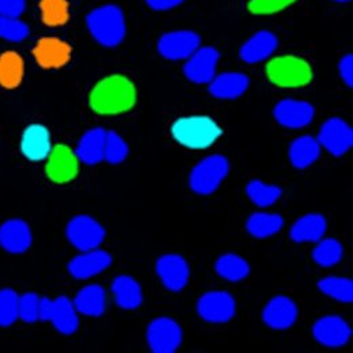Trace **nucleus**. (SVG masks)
Segmentation results:
<instances>
[{"instance_id": "9b49d317", "label": "nucleus", "mask_w": 353, "mask_h": 353, "mask_svg": "<svg viewBox=\"0 0 353 353\" xmlns=\"http://www.w3.org/2000/svg\"><path fill=\"white\" fill-rule=\"evenodd\" d=\"M236 305L234 298L224 291H212L204 294L199 303L197 311L200 316L212 323L228 322L235 315Z\"/></svg>"}, {"instance_id": "e433bc0d", "label": "nucleus", "mask_w": 353, "mask_h": 353, "mask_svg": "<svg viewBox=\"0 0 353 353\" xmlns=\"http://www.w3.org/2000/svg\"><path fill=\"white\" fill-rule=\"evenodd\" d=\"M18 301L19 296L14 290H0V326H10L19 318Z\"/></svg>"}, {"instance_id": "4468645a", "label": "nucleus", "mask_w": 353, "mask_h": 353, "mask_svg": "<svg viewBox=\"0 0 353 353\" xmlns=\"http://www.w3.org/2000/svg\"><path fill=\"white\" fill-rule=\"evenodd\" d=\"M276 121L285 128L307 127L314 119V108L309 102L296 99H284L274 106Z\"/></svg>"}, {"instance_id": "ddd939ff", "label": "nucleus", "mask_w": 353, "mask_h": 353, "mask_svg": "<svg viewBox=\"0 0 353 353\" xmlns=\"http://www.w3.org/2000/svg\"><path fill=\"white\" fill-rule=\"evenodd\" d=\"M312 333L318 343L329 348L345 345L352 336L350 325L337 315H327L316 321L312 327Z\"/></svg>"}, {"instance_id": "37998d69", "label": "nucleus", "mask_w": 353, "mask_h": 353, "mask_svg": "<svg viewBox=\"0 0 353 353\" xmlns=\"http://www.w3.org/2000/svg\"><path fill=\"white\" fill-rule=\"evenodd\" d=\"M185 0H145V3L157 11H166L170 8H174L176 6H179L181 3H183Z\"/></svg>"}, {"instance_id": "423d86ee", "label": "nucleus", "mask_w": 353, "mask_h": 353, "mask_svg": "<svg viewBox=\"0 0 353 353\" xmlns=\"http://www.w3.org/2000/svg\"><path fill=\"white\" fill-rule=\"evenodd\" d=\"M68 241L81 252L98 249L105 239L103 227L88 215H79L67 225Z\"/></svg>"}, {"instance_id": "0eeeda50", "label": "nucleus", "mask_w": 353, "mask_h": 353, "mask_svg": "<svg viewBox=\"0 0 353 353\" xmlns=\"http://www.w3.org/2000/svg\"><path fill=\"white\" fill-rule=\"evenodd\" d=\"M147 340L154 353L176 352L182 343V330L176 321L166 316L158 318L150 323Z\"/></svg>"}, {"instance_id": "1a4fd4ad", "label": "nucleus", "mask_w": 353, "mask_h": 353, "mask_svg": "<svg viewBox=\"0 0 353 353\" xmlns=\"http://www.w3.org/2000/svg\"><path fill=\"white\" fill-rule=\"evenodd\" d=\"M318 143L321 147L326 148L332 155L341 157L347 154L353 145L352 128L341 119H329L318 134Z\"/></svg>"}, {"instance_id": "bb28decb", "label": "nucleus", "mask_w": 353, "mask_h": 353, "mask_svg": "<svg viewBox=\"0 0 353 353\" xmlns=\"http://www.w3.org/2000/svg\"><path fill=\"white\" fill-rule=\"evenodd\" d=\"M321 155V145L316 139L302 136L292 141L290 147V161L296 169H306Z\"/></svg>"}, {"instance_id": "c03bdc74", "label": "nucleus", "mask_w": 353, "mask_h": 353, "mask_svg": "<svg viewBox=\"0 0 353 353\" xmlns=\"http://www.w3.org/2000/svg\"><path fill=\"white\" fill-rule=\"evenodd\" d=\"M52 303L53 301L48 298H40V309H39V319L40 321H49L52 314Z\"/></svg>"}, {"instance_id": "58836bf2", "label": "nucleus", "mask_w": 353, "mask_h": 353, "mask_svg": "<svg viewBox=\"0 0 353 353\" xmlns=\"http://www.w3.org/2000/svg\"><path fill=\"white\" fill-rule=\"evenodd\" d=\"M39 309H40V298L34 292H28L19 296L18 301V316L28 322L39 321Z\"/></svg>"}, {"instance_id": "39448f33", "label": "nucleus", "mask_w": 353, "mask_h": 353, "mask_svg": "<svg viewBox=\"0 0 353 353\" xmlns=\"http://www.w3.org/2000/svg\"><path fill=\"white\" fill-rule=\"evenodd\" d=\"M228 161L221 155H211L203 159L190 173V188L199 194L214 193L228 174Z\"/></svg>"}, {"instance_id": "473e14b6", "label": "nucleus", "mask_w": 353, "mask_h": 353, "mask_svg": "<svg viewBox=\"0 0 353 353\" xmlns=\"http://www.w3.org/2000/svg\"><path fill=\"white\" fill-rule=\"evenodd\" d=\"M249 199L259 207H269L281 197V189L274 185H266L263 181L253 179L246 186Z\"/></svg>"}, {"instance_id": "5701e85b", "label": "nucleus", "mask_w": 353, "mask_h": 353, "mask_svg": "<svg viewBox=\"0 0 353 353\" xmlns=\"http://www.w3.org/2000/svg\"><path fill=\"white\" fill-rule=\"evenodd\" d=\"M106 131L102 128H94L85 133L77 147V157L86 165H97L103 161Z\"/></svg>"}, {"instance_id": "f3484780", "label": "nucleus", "mask_w": 353, "mask_h": 353, "mask_svg": "<svg viewBox=\"0 0 353 353\" xmlns=\"http://www.w3.org/2000/svg\"><path fill=\"white\" fill-rule=\"evenodd\" d=\"M32 245V231L26 221L11 219L0 225V246L8 253H23Z\"/></svg>"}, {"instance_id": "4be33fe9", "label": "nucleus", "mask_w": 353, "mask_h": 353, "mask_svg": "<svg viewBox=\"0 0 353 353\" xmlns=\"http://www.w3.org/2000/svg\"><path fill=\"white\" fill-rule=\"evenodd\" d=\"M210 91L219 99H236L246 92L249 78L241 72H225L210 82Z\"/></svg>"}, {"instance_id": "f704fd0d", "label": "nucleus", "mask_w": 353, "mask_h": 353, "mask_svg": "<svg viewBox=\"0 0 353 353\" xmlns=\"http://www.w3.org/2000/svg\"><path fill=\"white\" fill-rule=\"evenodd\" d=\"M40 8L45 25L52 28L67 23L70 18L67 0H41Z\"/></svg>"}, {"instance_id": "7c9ffc66", "label": "nucleus", "mask_w": 353, "mask_h": 353, "mask_svg": "<svg viewBox=\"0 0 353 353\" xmlns=\"http://www.w3.org/2000/svg\"><path fill=\"white\" fill-rule=\"evenodd\" d=\"M216 272L225 280L241 281L250 273V266L239 256L224 254L216 261Z\"/></svg>"}, {"instance_id": "2eb2a0df", "label": "nucleus", "mask_w": 353, "mask_h": 353, "mask_svg": "<svg viewBox=\"0 0 353 353\" xmlns=\"http://www.w3.org/2000/svg\"><path fill=\"white\" fill-rule=\"evenodd\" d=\"M157 273L165 287L178 292L185 288L189 280V266L186 261L176 254H166L157 263Z\"/></svg>"}, {"instance_id": "6e6552de", "label": "nucleus", "mask_w": 353, "mask_h": 353, "mask_svg": "<svg viewBox=\"0 0 353 353\" xmlns=\"http://www.w3.org/2000/svg\"><path fill=\"white\" fill-rule=\"evenodd\" d=\"M46 162V176L56 183H65L78 176L79 159L77 154L64 144L52 147Z\"/></svg>"}, {"instance_id": "2f4dec72", "label": "nucleus", "mask_w": 353, "mask_h": 353, "mask_svg": "<svg viewBox=\"0 0 353 353\" xmlns=\"http://www.w3.org/2000/svg\"><path fill=\"white\" fill-rule=\"evenodd\" d=\"M319 290L343 303H351L353 301V284L351 279L345 277H325L318 283Z\"/></svg>"}, {"instance_id": "f257e3e1", "label": "nucleus", "mask_w": 353, "mask_h": 353, "mask_svg": "<svg viewBox=\"0 0 353 353\" xmlns=\"http://www.w3.org/2000/svg\"><path fill=\"white\" fill-rule=\"evenodd\" d=\"M136 103V88L123 75H110L95 85L90 94V106L98 114H120Z\"/></svg>"}, {"instance_id": "79ce46f5", "label": "nucleus", "mask_w": 353, "mask_h": 353, "mask_svg": "<svg viewBox=\"0 0 353 353\" xmlns=\"http://www.w3.org/2000/svg\"><path fill=\"white\" fill-rule=\"evenodd\" d=\"M340 75L344 81V83L348 86V88H352L353 86V56L352 54H347L341 59L340 61Z\"/></svg>"}, {"instance_id": "c9c22d12", "label": "nucleus", "mask_w": 353, "mask_h": 353, "mask_svg": "<svg viewBox=\"0 0 353 353\" xmlns=\"http://www.w3.org/2000/svg\"><path fill=\"white\" fill-rule=\"evenodd\" d=\"M130 154L128 144L124 141V139L119 133L109 131L106 132L105 140V152L103 159L109 162L110 165H119L127 159Z\"/></svg>"}, {"instance_id": "20e7f679", "label": "nucleus", "mask_w": 353, "mask_h": 353, "mask_svg": "<svg viewBox=\"0 0 353 353\" xmlns=\"http://www.w3.org/2000/svg\"><path fill=\"white\" fill-rule=\"evenodd\" d=\"M266 75L279 88H302L312 79L309 63L291 54L272 59L266 65Z\"/></svg>"}, {"instance_id": "7ed1b4c3", "label": "nucleus", "mask_w": 353, "mask_h": 353, "mask_svg": "<svg viewBox=\"0 0 353 353\" xmlns=\"http://www.w3.org/2000/svg\"><path fill=\"white\" fill-rule=\"evenodd\" d=\"M172 134L188 148L203 150L211 147L221 136V128L207 116H190L178 119L172 125Z\"/></svg>"}, {"instance_id": "a18cd8bd", "label": "nucleus", "mask_w": 353, "mask_h": 353, "mask_svg": "<svg viewBox=\"0 0 353 353\" xmlns=\"http://www.w3.org/2000/svg\"><path fill=\"white\" fill-rule=\"evenodd\" d=\"M336 1H341L343 3V1H351V0H336Z\"/></svg>"}, {"instance_id": "ea45409f", "label": "nucleus", "mask_w": 353, "mask_h": 353, "mask_svg": "<svg viewBox=\"0 0 353 353\" xmlns=\"http://www.w3.org/2000/svg\"><path fill=\"white\" fill-rule=\"evenodd\" d=\"M296 0H250L249 11L254 15H272L292 6Z\"/></svg>"}, {"instance_id": "cd10ccee", "label": "nucleus", "mask_w": 353, "mask_h": 353, "mask_svg": "<svg viewBox=\"0 0 353 353\" xmlns=\"http://www.w3.org/2000/svg\"><path fill=\"white\" fill-rule=\"evenodd\" d=\"M116 302L121 309H137L141 305L143 294L139 283L130 276H120L112 284Z\"/></svg>"}, {"instance_id": "c756f323", "label": "nucleus", "mask_w": 353, "mask_h": 353, "mask_svg": "<svg viewBox=\"0 0 353 353\" xmlns=\"http://www.w3.org/2000/svg\"><path fill=\"white\" fill-rule=\"evenodd\" d=\"M284 225V221L277 214H253L246 223L248 231L256 238H268L277 234Z\"/></svg>"}, {"instance_id": "a878e982", "label": "nucleus", "mask_w": 353, "mask_h": 353, "mask_svg": "<svg viewBox=\"0 0 353 353\" xmlns=\"http://www.w3.org/2000/svg\"><path fill=\"white\" fill-rule=\"evenodd\" d=\"M74 306L78 312L83 315L101 316L106 307L105 290L97 284L82 288L74 301Z\"/></svg>"}, {"instance_id": "72a5a7b5", "label": "nucleus", "mask_w": 353, "mask_h": 353, "mask_svg": "<svg viewBox=\"0 0 353 353\" xmlns=\"http://www.w3.org/2000/svg\"><path fill=\"white\" fill-rule=\"evenodd\" d=\"M343 246L337 239L329 238V239H323L319 241L318 246L315 248L312 257L314 261L321 266H333V265L339 264L343 259Z\"/></svg>"}, {"instance_id": "f03ea898", "label": "nucleus", "mask_w": 353, "mask_h": 353, "mask_svg": "<svg viewBox=\"0 0 353 353\" xmlns=\"http://www.w3.org/2000/svg\"><path fill=\"white\" fill-rule=\"evenodd\" d=\"M86 22L91 36L99 44L108 48L121 44L127 33L124 14L120 7L113 4L92 10Z\"/></svg>"}, {"instance_id": "393cba45", "label": "nucleus", "mask_w": 353, "mask_h": 353, "mask_svg": "<svg viewBox=\"0 0 353 353\" xmlns=\"http://www.w3.org/2000/svg\"><path fill=\"white\" fill-rule=\"evenodd\" d=\"M326 219L319 214H309L295 221L291 228L292 241L302 242H319L326 232Z\"/></svg>"}, {"instance_id": "f8f14e48", "label": "nucleus", "mask_w": 353, "mask_h": 353, "mask_svg": "<svg viewBox=\"0 0 353 353\" xmlns=\"http://www.w3.org/2000/svg\"><path fill=\"white\" fill-rule=\"evenodd\" d=\"M200 48V37L190 30L170 32L161 37L159 53L169 60H185Z\"/></svg>"}, {"instance_id": "412c9836", "label": "nucleus", "mask_w": 353, "mask_h": 353, "mask_svg": "<svg viewBox=\"0 0 353 353\" xmlns=\"http://www.w3.org/2000/svg\"><path fill=\"white\" fill-rule=\"evenodd\" d=\"M277 37L266 30H261L252 36L241 48V59L246 63H260L264 61L277 48Z\"/></svg>"}, {"instance_id": "a19ab883", "label": "nucleus", "mask_w": 353, "mask_h": 353, "mask_svg": "<svg viewBox=\"0 0 353 353\" xmlns=\"http://www.w3.org/2000/svg\"><path fill=\"white\" fill-rule=\"evenodd\" d=\"M26 8V0H0V15L19 18Z\"/></svg>"}, {"instance_id": "6ab92c4d", "label": "nucleus", "mask_w": 353, "mask_h": 353, "mask_svg": "<svg viewBox=\"0 0 353 353\" xmlns=\"http://www.w3.org/2000/svg\"><path fill=\"white\" fill-rule=\"evenodd\" d=\"M298 316L296 305L287 296H276L265 306L263 318L272 329L283 330L291 327Z\"/></svg>"}, {"instance_id": "dca6fc26", "label": "nucleus", "mask_w": 353, "mask_h": 353, "mask_svg": "<svg viewBox=\"0 0 353 353\" xmlns=\"http://www.w3.org/2000/svg\"><path fill=\"white\" fill-rule=\"evenodd\" d=\"M21 151L28 159L34 162L46 159L52 151L50 133L48 128L40 124L29 125L22 133Z\"/></svg>"}, {"instance_id": "9d476101", "label": "nucleus", "mask_w": 353, "mask_h": 353, "mask_svg": "<svg viewBox=\"0 0 353 353\" xmlns=\"http://www.w3.org/2000/svg\"><path fill=\"white\" fill-rule=\"evenodd\" d=\"M219 57L221 54L215 48H199L190 57H188L183 67L186 78L199 85L210 83L215 78Z\"/></svg>"}, {"instance_id": "b1692460", "label": "nucleus", "mask_w": 353, "mask_h": 353, "mask_svg": "<svg viewBox=\"0 0 353 353\" xmlns=\"http://www.w3.org/2000/svg\"><path fill=\"white\" fill-rule=\"evenodd\" d=\"M77 312L78 311L74 303L68 298L59 296L52 303V314L49 321L61 334H72L78 330L79 326V318Z\"/></svg>"}, {"instance_id": "4c0bfd02", "label": "nucleus", "mask_w": 353, "mask_h": 353, "mask_svg": "<svg viewBox=\"0 0 353 353\" xmlns=\"http://www.w3.org/2000/svg\"><path fill=\"white\" fill-rule=\"evenodd\" d=\"M29 36V26L19 18L0 15V39L7 41H23Z\"/></svg>"}, {"instance_id": "a211bd4d", "label": "nucleus", "mask_w": 353, "mask_h": 353, "mask_svg": "<svg viewBox=\"0 0 353 353\" xmlns=\"http://www.w3.org/2000/svg\"><path fill=\"white\" fill-rule=\"evenodd\" d=\"M33 54L43 68H60L70 61L71 46L59 39L46 37L37 43Z\"/></svg>"}, {"instance_id": "c85d7f7f", "label": "nucleus", "mask_w": 353, "mask_h": 353, "mask_svg": "<svg viewBox=\"0 0 353 353\" xmlns=\"http://www.w3.org/2000/svg\"><path fill=\"white\" fill-rule=\"evenodd\" d=\"M23 60L17 52H4L0 56V86L15 88L23 79Z\"/></svg>"}, {"instance_id": "aec40b11", "label": "nucleus", "mask_w": 353, "mask_h": 353, "mask_svg": "<svg viewBox=\"0 0 353 353\" xmlns=\"http://www.w3.org/2000/svg\"><path fill=\"white\" fill-rule=\"evenodd\" d=\"M112 264V257L109 253L98 249L83 252V254L75 257L68 264V270L75 279H90L99 274L102 270Z\"/></svg>"}]
</instances>
